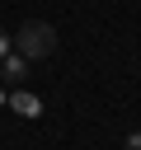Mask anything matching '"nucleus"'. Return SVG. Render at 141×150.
Here are the masks:
<instances>
[{"instance_id": "nucleus-4", "label": "nucleus", "mask_w": 141, "mask_h": 150, "mask_svg": "<svg viewBox=\"0 0 141 150\" xmlns=\"http://www.w3.org/2000/svg\"><path fill=\"white\" fill-rule=\"evenodd\" d=\"M127 150H141V131H132V136H127Z\"/></svg>"}, {"instance_id": "nucleus-1", "label": "nucleus", "mask_w": 141, "mask_h": 150, "mask_svg": "<svg viewBox=\"0 0 141 150\" xmlns=\"http://www.w3.org/2000/svg\"><path fill=\"white\" fill-rule=\"evenodd\" d=\"M9 47H14L24 61H47V56L56 52V28L42 23V19H28V23L9 38Z\"/></svg>"}, {"instance_id": "nucleus-5", "label": "nucleus", "mask_w": 141, "mask_h": 150, "mask_svg": "<svg viewBox=\"0 0 141 150\" xmlns=\"http://www.w3.org/2000/svg\"><path fill=\"white\" fill-rule=\"evenodd\" d=\"M5 52H9V33H0V56H5Z\"/></svg>"}, {"instance_id": "nucleus-2", "label": "nucleus", "mask_w": 141, "mask_h": 150, "mask_svg": "<svg viewBox=\"0 0 141 150\" xmlns=\"http://www.w3.org/2000/svg\"><path fill=\"white\" fill-rule=\"evenodd\" d=\"M24 75H28V61L9 47V52L0 56V80H5V84H24Z\"/></svg>"}, {"instance_id": "nucleus-6", "label": "nucleus", "mask_w": 141, "mask_h": 150, "mask_svg": "<svg viewBox=\"0 0 141 150\" xmlns=\"http://www.w3.org/2000/svg\"><path fill=\"white\" fill-rule=\"evenodd\" d=\"M5 98H9V89H5V84H0V108H5Z\"/></svg>"}, {"instance_id": "nucleus-3", "label": "nucleus", "mask_w": 141, "mask_h": 150, "mask_svg": "<svg viewBox=\"0 0 141 150\" xmlns=\"http://www.w3.org/2000/svg\"><path fill=\"white\" fill-rule=\"evenodd\" d=\"M5 103H9V108H14L19 117H38V112H42V103H38V94H28V89H14V94H9Z\"/></svg>"}]
</instances>
